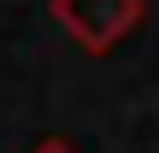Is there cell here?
Here are the masks:
<instances>
[{
	"mask_svg": "<svg viewBox=\"0 0 159 153\" xmlns=\"http://www.w3.org/2000/svg\"><path fill=\"white\" fill-rule=\"evenodd\" d=\"M30 153H77V147H71L65 136H47V142H35V147H30Z\"/></svg>",
	"mask_w": 159,
	"mask_h": 153,
	"instance_id": "cell-2",
	"label": "cell"
},
{
	"mask_svg": "<svg viewBox=\"0 0 159 153\" xmlns=\"http://www.w3.org/2000/svg\"><path fill=\"white\" fill-rule=\"evenodd\" d=\"M53 18L65 24V35L89 53H112L136 24H142V0H53Z\"/></svg>",
	"mask_w": 159,
	"mask_h": 153,
	"instance_id": "cell-1",
	"label": "cell"
}]
</instances>
